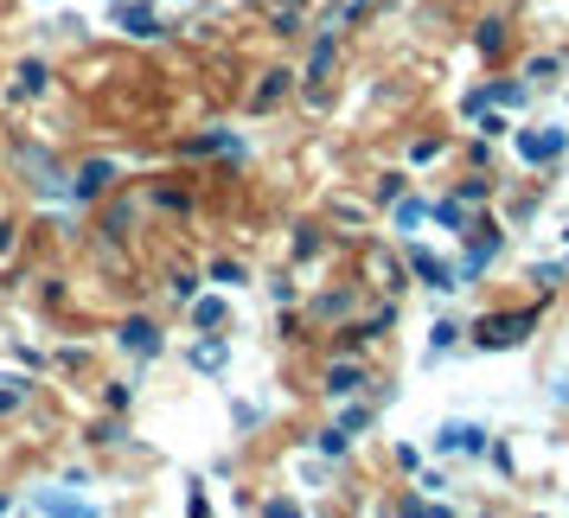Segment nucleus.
Segmentation results:
<instances>
[{
  "label": "nucleus",
  "mask_w": 569,
  "mask_h": 518,
  "mask_svg": "<svg viewBox=\"0 0 569 518\" xmlns=\"http://www.w3.org/2000/svg\"><path fill=\"white\" fill-rule=\"evenodd\" d=\"M538 313H487L480 320V346H525Z\"/></svg>",
  "instance_id": "1"
},
{
  "label": "nucleus",
  "mask_w": 569,
  "mask_h": 518,
  "mask_svg": "<svg viewBox=\"0 0 569 518\" xmlns=\"http://www.w3.org/2000/svg\"><path fill=\"white\" fill-rule=\"evenodd\" d=\"M359 385H365L359 365H333V371H327V397H352Z\"/></svg>",
  "instance_id": "2"
},
{
  "label": "nucleus",
  "mask_w": 569,
  "mask_h": 518,
  "mask_svg": "<svg viewBox=\"0 0 569 518\" xmlns=\"http://www.w3.org/2000/svg\"><path fill=\"white\" fill-rule=\"evenodd\" d=\"M557 148H563V135H557V129H550V135H525V141H518V155H525V160H550Z\"/></svg>",
  "instance_id": "3"
},
{
  "label": "nucleus",
  "mask_w": 569,
  "mask_h": 518,
  "mask_svg": "<svg viewBox=\"0 0 569 518\" xmlns=\"http://www.w3.org/2000/svg\"><path fill=\"white\" fill-rule=\"evenodd\" d=\"M441 448H448V455H473V448H480V429H473V422H455V429H441Z\"/></svg>",
  "instance_id": "4"
},
{
  "label": "nucleus",
  "mask_w": 569,
  "mask_h": 518,
  "mask_svg": "<svg viewBox=\"0 0 569 518\" xmlns=\"http://www.w3.org/2000/svg\"><path fill=\"white\" fill-rule=\"evenodd\" d=\"M282 90H288V83H282V71H269V78L257 83V97H250V103H257V109H269L276 97H282Z\"/></svg>",
  "instance_id": "5"
},
{
  "label": "nucleus",
  "mask_w": 569,
  "mask_h": 518,
  "mask_svg": "<svg viewBox=\"0 0 569 518\" xmlns=\"http://www.w3.org/2000/svg\"><path fill=\"white\" fill-rule=\"evenodd\" d=\"M39 506H46V512H90L83 499H58V492H39Z\"/></svg>",
  "instance_id": "6"
},
{
  "label": "nucleus",
  "mask_w": 569,
  "mask_h": 518,
  "mask_svg": "<svg viewBox=\"0 0 569 518\" xmlns=\"http://www.w3.org/2000/svg\"><path fill=\"white\" fill-rule=\"evenodd\" d=\"M327 64H333V39H320V52H313V64H308V78H327Z\"/></svg>",
  "instance_id": "7"
},
{
  "label": "nucleus",
  "mask_w": 569,
  "mask_h": 518,
  "mask_svg": "<svg viewBox=\"0 0 569 518\" xmlns=\"http://www.w3.org/2000/svg\"><path fill=\"white\" fill-rule=\"evenodd\" d=\"M129 32H141V39H148V32H160L154 13H148V7H134V13H129Z\"/></svg>",
  "instance_id": "8"
},
{
  "label": "nucleus",
  "mask_w": 569,
  "mask_h": 518,
  "mask_svg": "<svg viewBox=\"0 0 569 518\" xmlns=\"http://www.w3.org/2000/svg\"><path fill=\"white\" fill-rule=\"evenodd\" d=\"M122 339H129V346H141V352H148V346H154V333H148V327H141V320H129V327H122Z\"/></svg>",
  "instance_id": "9"
},
{
  "label": "nucleus",
  "mask_w": 569,
  "mask_h": 518,
  "mask_svg": "<svg viewBox=\"0 0 569 518\" xmlns=\"http://www.w3.org/2000/svg\"><path fill=\"white\" fill-rule=\"evenodd\" d=\"M20 397H27V385H20V378H7V385H0V410H13Z\"/></svg>",
  "instance_id": "10"
},
{
  "label": "nucleus",
  "mask_w": 569,
  "mask_h": 518,
  "mask_svg": "<svg viewBox=\"0 0 569 518\" xmlns=\"http://www.w3.org/2000/svg\"><path fill=\"white\" fill-rule=\"evenodd\" d=\"M103 180H116V173H109V167H90V173H83V186H78V192H103Z\"/></svg>",
  "instance_id": "11"
},
{
  "label": "nucleus",
  "mask_w": 569,
  "mask_h": 518,
  "mask_svg": "<svg viewBox=\"0 0 569 518\" xmlns=\"http://www.w3.org/2000/svg\"><path fill=\"white\" fill-rule=\"evenodd\" d=\"M499 27H506V20H487V27H480V52H499Z\"/></svg>",
  "instance_id": "12"
},
{
  "label": "nucleus",
  "mask_w": 569,
  "mask_h": 518,
  "mask_svg": "<svg viewBox=\"0 0 569 518\" xmlns=\"http://www.w3.org/2000/svg\"><path fill=\"white\" fill-rule=\"evenodd\" d=\"M557 397H563V404H569V378H563V385H557Z\"/></svg>",
  "instance_id": "13"
},
{
  "label": "nucleus",
  "mask_w": 569,
  "mask_h": 518,
  "mask_svg": "<svg viewBox=\"0 0 569 518\" xmlns=\"http://www.w3.org/2000/svg\"><path fill=\"white\" fill-rule=\"evenodd\" d=\"M0 243H7V225H0Z\"/></svg>",
  "instance_id": "14"
},
{
  "label": "nucleus",
  "mask_w": 569,
  "mask_h": 518,
  "mask_svg": "<svg viewBox=\"0 0 569 518\" xmlns=\"http://www.w3.org/2000/svg\"><path fill=\"white\" fill-rule=\"evenodd\" d=\"M0 512H7V499H0Z\"/></svg>",
  "instance_id": "15"
}]
</instances>
